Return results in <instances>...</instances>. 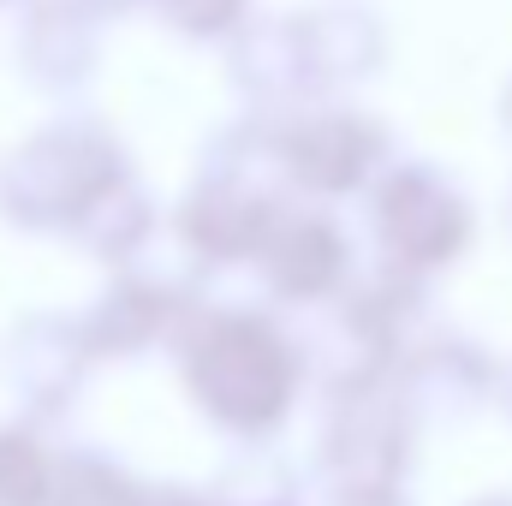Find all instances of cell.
Listing matches in <instances>:
<instances>
[{
  "mask_svg": "<svg viewBox=\"0 0 512 506\" xmlns=\"http://www.w3.org/2000/svg\"><path fill=\"white\" fill-rule=\"evenodd\" d=\"M120 179H131V155L114 131L90 114H54L0 149V221L72 239Z\"/></svg>",
  "mask_w": 512,
  "mask_h": 506,
  "instance_id": "cell-1",
  "label": "cell"
},
{
  "mask_svg": "<svg viewBox=\"0 0 512 506\" xmlns=\"http://www.w3.org/2000/svg\"><path fill=\"white\" fill-rule=\"evenodd\" d=\"M185 381L203 411L233 429H268L292 399V346L280 328L251 310H191L173 334Z\"/></svg>",
  "mask_w": 512,
  "mask_h": 506,
  "instance_id": "cell-2",
  "label": "cell"
},
{
  "mask_svg": "<svg viewBox=\"0 0 512 506\" xmlns=\"http://www.w3.org/2000/svg\"><path fill=\"white\" fill-rule=\"evenodd\" d=\"M108 48V12L90 0H24L12 24V66L42 96H78L96 84Z\"/></svg>",
  "mask_w": 512,
  "mask_h": 506,
  "instance_id": "cell-3",
  "label": "cell"
},
{
  "mask_svg": "<svg viewBox=\"0 0 512 506\" xmlns=\"http://www.w3.org/2000/svg\"><path fill=\"white\" fill-rule=\"evenodd\" d=\"M274 155L286 185L310 197H340L358 191L382 161V131L352 108H292L274 114Z\"/></svg>",
  "mask_w": 512,
  "mask_h": 506,
  "instance_id": "cell-4",
  "label": "cell"
},
{
  "mask_svg": "<svg viewBox=\"0 0 512 506\" xmlns=\"http://www.w3.org/2000/svg\"><path fill=\"white\" fill-rule=\"evenodd\" d=\"M191 310L197 304H191V286L179 274L149 268V256H131L114 268L102 298L78 316V328H84V346L96 358H126V352H143L155 340H173Z\"/></svg>",
  "mask_w": 512,
  "mask_h": 506,
  "instance_id": "cell-5",
  "label": "cell"
},
{
  "mask_svg": "<svg viewBox=\"0 0 512 506\" xmlns=\"http://www.w3.org/2000/svg\"><path fill=\"white\" fill-rule=\"evenodd\" d=\"M227 66H233V84L251 96L256 108H268V114H292V108H304V102L322 90L298 12L251 18V24L227 42Z\"/></svg>",
  "mask_w": 512,
  "mask_h": 506,
  "instance_id": "cell-6",
  "label": "cell"
},
{
  "mask_svg": "<svg viewBox=\"0 0 512 506\" xmlns=\"http://www.w3.org/2000/svg\"><path fill=\"white\" fill-rule=\"evenodd\" d=\"M376 227H382V245L399 256V262L429 268V262H441V256L459 251V239H465V209H459V197H453L435 173L405 167V173H393L382 191H376Z\"/></svg>",
  "mask_w": 512,
  "mask_h": 506,
  "instance_id": "cell-7",
  "label": "cell"
},
{
  "mask_svg": "<svg viewBox=\"0 0 512 506\" xmlns=\"http://www.w3.org/2000/svg\"><path fill=\"white\" fill-rule=\"evenodd\" d=\"M90 364H96V352L84 346L78 316H30L6 340V381H12V393L36 417L42 411H60L78 393V381H84Z\"/></svg>",
  "mask_w": 512,
  "mask_h": 506,
  "instance_id": "cell-8",
  "label": "cell"
},
{
  "mask_svg": "<svg viewBox=\"0 0 512 506\" xmlns=\"http://www.w3.org/2000/svg\"><path fill=\"white\" fill-rule=\"evenodd\" d=\"M256 262H262V274L280 298H322L346 274V239H340L334 221H322L310 209H280V221L268 227Z\"/></svg>",
  "mask_w": 512,
  "mask_h": 506,
  "instance_id": "cell-9",
  "label": "cell"
},
{
  "mask_svg": "<svg viewBox=\"0 0 512 506\" xmlns=\"http://www.w3.org/2000/svg\"><path fill=\"white\" fill-rule=\"evenodd\" d=\"M298 18H304V42L322 90L346 78H370V66L382 60V24L358 0H322V6H304Z\"/></svg>",
  "mask_w": 512,
  "mask_h": 506,
  "instance_id": "cell-10",
  "label": "cell"
},
{
  "mask_svg": "<svg viewBox=\"0 0 512 506\" xmlns=\"http://www.w3.org/2000/svg\"><path fill=\"white\" fill-rule=\"evenodd\" d=\"M149 239H155V203H149V191L137 185V173L120 179L84 221H78V233H72V245L78 251H90L96 262H108V268H120L131 256L149 251Z\"/></svg>",
  "mask_w": 512,
  "mask_h": 506,
  "instance_id": "cell-11",
  "label": "cell"
},
{
  "mask_svg": "<svg viewBox=\"0 0 512 506\" xmlns=\"http://www.w3.org/2000/svg\"><path fill=\"white\" fill-rule=\"evenodd\" d=\"M143 12L179 42H233L256 18V0H143Z\"/></svg>",
  "mask_w": 512,
  "mask_h": 506,
  "instance_id": "cell-12",
  "label": "cell"
},
{
  "mask_svg": "<svg viewBox=\"0 0 512 506\" xmlns=\"http://www.w3.org/2000/svg\"><path fill=\"white\" fill-rule=\"evenodd\" d=\"M149 489H137L126 471H114L108 459H90V453H72L54 465V495L48 506H143Z\"/></svg>",
  "mask_w": 512,
  "mask_h": 506,
  "instance_id": "cell-13",
  "label": "cell"
},
{
  "mask_svg": "<svg viewBox=\"0 0 512 506\" xmlns=\"http://www.w3.org/2000/svg\"><path fill=\"white\" fill-rule=\"evenodd\" d=\"M54 465L60 459L30 429H0V506H48Z\"/></svg>",
  "mask_w": 512,
  "mask_h": 506,
  "instance_id": "cell-14",
  "label": "cell"
},
{
  "mask_svg": "<svg viewBox=\"0 0 512 506\" xmlns=\"http://www.w3.org/2000/svg\"><path fill=\"white\" fill-rule=\"evenodd\" d=\"M143 506H203V501H191V495H173V489H155Z\"/></svg>",
  "mask_w": 512,
  "mask_h": 506,
  "instance_id": "cell-15",
  "label": "cell"
},
{
  "mask_svg": "<svg viewBox=\"0 0 512 506\" xmlns=\"http://www.w3.org/2000/svg\"><path fill=\"white\" fill-rule=\"evenodd\" d=\"M90 6H102V12L114 18V12H126V6H143V0H90Z\"/></svg>",
  "mask_w": 512,
  "mask_h": 506,
  "instance_id": "cell-16",
  "label": "cell"
},
{
  "mask_svg": "<svg viewBox=\"0 0 512 506\" xmlns=\"http://www.w3.org/2000/svg\"><path fill=\"white\" fill-rule=\"evenodd\" d=\"M0 6H24V0H0Z\"/></svg>",
  "mask_w": 512,
  "mask_h": 506,
  "instance_id": "cell-17",
  "label": "cell"
}]
</instances>
